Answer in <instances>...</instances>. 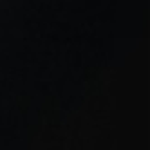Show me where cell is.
Returning <instances> with one entry per match:
<instances>
[]
</instances>
